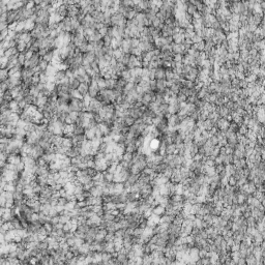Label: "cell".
<instances>
[{"mask_svg":"<svg viewBox=\"0 0 265 265\" xmlns=\"http://www.w3.org/2000/svg\"><path fill=\"white\" fill-rule=\"evenodd\" d=\"M165 78H166L165 69H163V67H157V69L154 71V80L155 81L165 80Z\"/></svg>","mask_w":265,"mask_h":265,"instance_id":"cell-5","label":"cell"},{"mask_svg":"<svg viewBox=\"0 0 265 265\" xmlns=\"http://www.w3.org/2000/svg\"><path fill=\"white\" fill-rule=\"evenodd\" d=\"M96 82H97V86H98V89H100V90L106 88V80L104 79L103 77L98 78Z\"/></svg>","mask_w":265,"mask_h":265,"instance_id":"cell-16","label":"cell"},{"mask_svg":"<svg viewBox=\"0 0 265 265\" xmlns=\"http://www.w3.org/2000/svg\"><path fill=\"white\" fill-rule=\"evenodd\" d=\"M152 214H155V215H159V217H162L165 214V207H163L161 205H157L152 208Z\"/></svg>","mask_w":265,"mask_h":265,"instance_id":"cell-9","label":"cell"},{"mask_svg":"<svg viewBox=\"0 0 265 265\" xmlns=\"http://www.w3.org/2000/svg\"><path fill=\"white\" fill-rule=\"evenodd\" d=\"M229 126H230V121L227 118H219L215 124L217 130L221 132H226L229 128Z\"/></svg>","mask_w":265,"mask_h":265,"instance_id":"cell-1","label":"cell"},{"mask_svg":"<svg viewBox=\"0 0 265 265\" xmlns=\"http://www.w3.org/2000/svg\"><path fill=\"white\" fill-rule=\"evenodd\" d=\"M172 53L173 54H180L184 56L186 54V50L185 47L183 46V44H172Z\"/></svg>","mask_w":265,"mask_h":265,"instance_id":"cell-3","label":"cell"},{"mask_svg":"<svg viewBox=\"0 0 265 265\" xmlns=\"http://www.w3.org/2000/svg\"><path fill=\"white\" fill-rule=\"evenodd\" d=\"M172 40H173L174 44H183L184 43V29H181L180 32L178 33H175V34L172 35Z\"/></svg>","mask_w":265,"mask_h":265,"instance_id":"cell-4","label":"cell"},{"mask_svg":"<svg viewBox=\"0 0 265 265\" xmlns=\"http://www.w3.org/2000/svg\"><path fill=\"white\" fill-rule=\"evenodd\" d=\"M66 203H67V200H66L65 198H61V197H60L59 199H58V205L65 206Z\"/></svg>","mask_w":265,"mask_h":265,"instance_id":"cell-23","label":"cell"},{"mask_svg":"<svg viewBox=\"0 0 265 265\" xmlns=\"http://www.w3.org/2000/svg\"><path fill=\"white\" fill-rule=\"evenodd\" d=\"M48 65H49V63L47 62V61H45V60H43V58H42V59L40 60V62H38V65L37 66H38L40 73H45L47 67H48Z\"/></svg>","mask_w":265,"mask_h":265,"instance_id":"cell-12","label":"cell"},{"mask_svg":"<svg viewBox=\"0 0 265 265\" xmlns=\"http://www.w3.org/2000/svg\"><path fill=\"white\" fill-rule=\"evenodd\" d=\"M35 27V22L34 21L30 20V19H28V20L25 21V27H24V31H27V32H31L33 29H34Z\"/></svg>","mask_w":265,"mask_h":265,"instance_id":"cell-8","label":"cell"},{"mask_svg":"<svg viewBox=\"0 0 265 265\" xmlns=\"http://www.w3.org/2000/svg\"><path fill=\"white\" fill-rule=\"evenodd\" d=\"M95 59H96V57H95L94 53L87 52V53H85V54H83V63H82V65L83 66L90 65V64H91V63L93 62Z\"/></svg>","mask_w":265,"mask_h":265,"instance_id":"cell-2","label":"cell"},{"mask_svg":"<svg viewBox=\"0 0 265 265\" xmlns=\"http://www.w3.org/2000/svg\"><path fill=\"white\" fill-rule=\"evenodd\" d=\"M69 94H71V98H76V100H83V96L80 94V92L78 91L77 89L76 90H71L69 91Z\"/></svg>","mask_w":265,"mask_h":265,"instance_id":"cell-14","label":"cell"},{"mask_svg":"<svg viewBox=\"0 0 265 265\" xmlns=\"http://www.w3.org/2000/svg\"><path fill=\"white\" fill-rule=\"evenodd\" d=\"M24 7L26 9H33L35 7V2L34 1H27Z\"/></svg>","mask_w":265,"mask_h":265,"instance_id":"cell-22","label":"cell"},{"mask_svg":"<svg viewBox=\"0 0 265 265\" xmlns=\"http://www.w3.org/2000/svg\"><path fill=\"white\" fill-rule=\"evenodd\" d=\"M9 79V71L6 69H0V83L5 82Z\"/></svg>","mask_w":265,"mask_h":265,"instance_id":"cell-11","label":"cell"},{"mask_svg":"<svg viewBox=\"0 0 265 265\" xmlns=\"http://www.w3.org/2000/svg\"><path fill=\"white\" fill-rule=\"evenodd\" d=\"M84 136H85V139L88 140V141H92V140H94L95 139V128H87V130H85Z\"/></svg>","mask_w":265,"mask_h":265,"instance_id":"cell-6","label":"cell"},{"mask_svg":"<svg viewBox=\"0 0 265 265\" xmlns=\"http://www.w3.org/2000/svg\"><path fill=\"white\" fill-rule=\"evenodd\" d=\"M43 227H44V229L46 230V232L49 234V235H50V234H51V232L53 231V225H52V224H51L50 222H49V223H46V224H44Z\"/></svg>","mask_w":265,"mask_h":265,"instance_id":"cell-20","label":"cell"},{"mask_svg":"<svg viewBox=\"0 0 265 265\" xmlns=\"http://www.w3.org/2000/svg\"><path fill=\"white\" fill-rule=\"evenodd\" d=\"M88 89H89V85L86 84V83H80L79 87L77 88V90L80 92V94L82 95L83 97L88 94Z\"/></svg>","mask_w":265,"mask_h":265,"instance_id":"cell-7","label":"cell"},{"mask_svg":"<svg viewBox=\"0 0 265 265\" xmlns=\"http://www.w3.org/2000/svg\"><path fill=\"white\" fill-rule=\"evenodd\" d=\"M25 55H24V53H19L18 54V62H19V64H20L22 67L24 66V64H25Z\"/></svg>","mask_w":265,"mask_h":265,"instance_id":"cell-18","label":"cell"},{"mask_svg":"<svg viewBox=\"0 0 265 265\" xmlns=\"http://www.w3.org/2000/svg\"><path fill=\"white\" fill-rule=\"evenodd\" d=\"M123 120H124V124H126V126H128V128L132 126L135 123V120L130 116H126L124 118H123Z\"/></svg>","mask_w":265,"mask_h":265,"instance_id":"cell-19","label":"cell"},{"mask_svg":"<svg viewBox=\"0 0 265 265\" xmlns=\"http://www.w3.org/2000/svg\"><path fill=\"white\" fill-rule=\"evenodd\" d=\"M79 85H80V82L78 81L77 78L74 77L69 79V88H71V90H76L79 87Z\"/></svg>","mask_w":265,"mask_h":265,"instance_id":"cell-10","label":"cell"},{"mask_svg":"<svg viewBox=\"0 0 265 265\" xmlns=\"http://www.w3.org/2000/svg\"><path fill=\"white\" fill-rule=\"evenodd\" d=\"M108 28H109V27H107V26H104L103 28H100L97 32H98V33L100 34V36L104 37V36H106V35L108 34Z\"/></svg>","mask_w":265,"mask_h":265,"instance_id":"cell-21","label":"cell"},{"mask_svg":"<svg viewBox=\"0 0 265 265\" xmlns=\"http://www.w3.org/2000/svg\"><path fill=\"white\" fill-rule=\"evenodd\" d=\"M123 53L122 51H121V49H116V50H113V58H115L116 60L120 59V58L123 56Z\"/></svg>","mask_w":265,"mask_h":265,"instance_id":"cell-15","label":"cell"},{"mask_svg":"<svg viewBox=\"0 0 265 265\" xmlns=\"http://www.w3.org/2000/svg\"><path fill=\"white\" fill-rule=\"evenodd\" d=\"M53 57H54V50L53 51H49L48 53H47L43 58V60H45V61H47V62L50 64V63L52 62V60H53Z\"/></svg>","mask_w":265,"mask_h":265,"instance_id":"cell-13","label":"cell"},{"mask_svg":"<svg viewBox=\"0 0 265 265\" xmlns=\"http://www.w3.org/2000/svg\"><path fill=\"white\" fill-rule=\"evenodd\" d=\"M40 74H34L31 78V84L32 86H36L37 84H40Z\"/></svg>","mask_w":265,"mask_h":265,"instance_id":"cell-17","label":"cell"}]
</instances>
